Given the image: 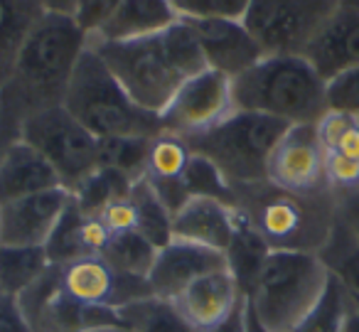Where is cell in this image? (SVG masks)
Segmentation results:
<instances>
[{
  "label": "cell",
  "instance_id": "obj_28",
  "mask_svg": "<svg viewBox=\"0 0 359 332\" xmlns=\"http://www.w3.org/2000/svg\"><path fill=\"white\" fill-rule=\"evenodd\" d=\"M101 258H104L116 273H123V276H133V278H145V281H148L150 271H153V266H155V258H158V246L150 244L148 239L138 232L111 234Z\"/></svg>",
  "mask_w": 359,
  "mask_h": 332
},
{
  "label": "cell",
  "instance_id": "obj_31",
  "mask_svg": "<svg viewBox=\"0 0 359 332\" xmlns=\"http://www.w3.org/2000/svg\"><path fill=\"white\" fill-rule=\"evenodd\" d=\"M130 202L135 207V232L143 234L158 248H163L165 244L172 241V214L155 197L153 187H150L145 178H140L133 185Z\"/></svg>",
  "mask_w": 359,
  "mask_h": 332
},
{
  "label": "cell",
  "instance_id": "obj_20",
  "mask_svg": "<svg viewBox=\"0 0 359 332\" xmlns=\"http://www.w3.org/2000/svg\"><path fill=\"white\" fill-rule=\"evenodd\" d=\"M109 239L111 232L101 222V217L84 214L72 197L69 207L57 222L50 241L45 244V251L52 266H62V263L76 261L84 256H101Z\"/></svg>",
  "mask_w": 359,
  "mask_h": 332
},
{
  "label": "cell",
  "instance_id": "obj_25",
  "mask_svg": "<svg viewBox=\"0 0 359 332\" xmlns=\"http://www.w3.org/2000/svg\"><path fill=\"white\" fill-rule=\"evenodd\" d=\"M45 246H11L0 244V291L6 296H22L50 268Z\"/></svg>",
  "mask_w": 359,
  "mask_h": 332
},
{
  "label": "cell",
  "instance_id": "obj_33",
  "mask_svg": "<svg viewBox=\"0 0 359 332\" xmlns=\"http://www.w3.org/2000/svg\"><path fill=\"white\" fill-rule=\"evenodd\" d=\"M318 135L325 155L359 163V119L327 111L318 124Z\"/></svg>",
  "mask_w": 359,
  "mask_h": 332
},
{
  "label": "cell",
  "instance_id": "obj_37",
  "mask_svg": "<svg viewBox=\"0 0 359 332\" xmlns=\"http://www.w3.org/2000/svg\"><path fill=\"white\" fill-rule=\"evenodd\" d=\"M327 111L359 119V65L325 81Z\"/></svg>",
  "mask_w": 359,
  "mask_h": 332
},
{
  "label": "cell",
  "instance_id": "obj_8",
  "mask_svg": "<svg viewBox=\"0 0 359 332\" xmlns=\"http://www.w3.org/2000/svg\"><path fill=\"white\" fill-rule=\"evenodd\" d=\"M18 138L32 145L57 170L67 190H74L99 168V138L62 104L22 119L18 126Z\"/></svg>",
  "mask_w": 359,
  "mask_h": 332
},
{
  "label": "cell",
  "instance_id": "obj_19",
  "mask_svg": "<svg viewBox=\"0 0 359 332\" xmlns=\"http://www.w3.org/2000/svg\"><path fill=\"white\" fill-rule=\"evenodd\" d=\"M234 204L212 197H190L172 217V239L226 251L234 237Z\"/></svg>",
  "mask_w": 359,
  "mask_h": 332
},
{
  "label": "cell",
  "instance_id": "obj_26",
  "mask_svg": "<svg viewBox=\"0 0 359 332\" xmlns=\"http://www.w3.org/2000/svg\"><path fill=\"white\" fill-rule=\"evenodd\" d=\"M118 317L130 332H197L172 300L148 296L118 307Z\"/></svg>",
  "mask_w": 359,
  "mask_h": 332
},
{
  "label": "cell",
  "instance_id": "obj_48",
  "mask_svg": "<svg viewBox=\"0 0 359 332\" xmlns=\"http://www.w3.org/2000/svg\"><path fill=\"white\" fill-rule=\"evenodd\" d=\"M0 296H6V293H3V291H0Z\"/></svg>",
  "mask_w": 359,
  "mask_h": 332
},
{
  "label": "cell",
  "instance_id": "obj_12",
  "mask_svg": "<svg viewBox=\"0 0 359 332\" xmlns=\"http://www.w3.org/2000/svg\"><path fill=\"white\" fill-rule=\"evenodd\" d=\"M57 273L62 288L81 305H106L118 310L128 303L153 296L145 278L116 273L101 256H84L62 263L57 266Z\"/></svg>",
  "mask_w": 359,
  "mask_h": 332
},
{
  "label": "cell",
  "instance_id": "obj_5",
  "mask_svg": "<svg viewBox=\"0 0 359 332\" xmlns=\"http://www.w3.org/2000/svg\"><path fill=\"white\" fill-rule=\"evenodd\" d=\"M62 106L96 138H111V135L155 138L163 133L160 116L135 106L89 45L76 62Z\"/></svg>",
  "mask_w": 359,
  "mask_h": 332
},
{
  "label": "cell",
  "instance_id": "obj_35",
  "mask_svg": "<svg viewBox=\"0 0 359 332\" xmlns=\"http://www.w3.org/2000/svg\"><path fill=\"white\" fill-rule=\"evenodd\" d=\"M182 185L190 192V197H212L222 199L226 204H234L236 199V190L226 182L222 170L212 160L202 158L197 153H192L190 163L182 173Z\"/></svg>",
  "mask_w": 359,
  "mask_h": 332
},
{
  "label": "cell",
  "instance_id": "obj_14",
  "mask_svg": "<svg viewBox=\"0 0 359 332\" xmlns=\"http://www.w3.org/2000/svg\"><path fill=\"white\" fill-rule=\"evenodd\" d=\"M222 268H229L224 251L172 239L163 248H158V258H155L148 283L153 296L175 300L180 293L190 288L195 281H200L202 276L222 271Z\"/></svg>",
  "mask_w": 359,
  "mask_h": 332
},
{
  "label": "cell",
  "instance_id": "obj_3",
  "mask_svg": "<svg viewBox=\"0 0 359 332\" xmlns=\"http://www.w3.org/2000/svg\"><path fill=\"white\" fill-rule=\"evenodd\" d=\"M234 207L246 212L271 248L320 251L334 224V192L293 194L271 182L236 187Z\"/></svg>",
  "mask_w": 359,
  "mask_h": 332
},
{
  "label": "cell",
  "instance_id": "obj_7",
  "mask_svg": "<svg viewBox=\"0 0 359 332\" xmlns=\"http://www.w3.org/2000/svg\"><path fill=\"white\" fill-rule=\"evenodd\" d=\"M89 47L109 67L133 104L148 114H163L172 101L175 91L185 81L165 57L158 37L126 42L89 40Z\"/></svg>",
  "mask_w": 359,
  "mask_h": 332
},
{
  "label": "cell",
  "instance_id": "obj_13",
  "mask_svg": "<svg viewBox=\"0 0 359 332\" xmlns=\"http://www.w3.org/2000/svg\"><path fill=\"white\" fill-rule=\"evenodd\" d=\"M72 202V190L52 187L15 202L0 204V244L45 246Z\"/></svg>",
  "mask_w": 359,
  "mask_h": 332
},
{
  "label": "cell",
  "instance_id": "obj_2",
  "mask_svg": "<svg viewBox=\"0 0 359 332\" xmlns=\"http://www.w3.org/2000/svg\"><path fill=\"white\" fill-rule=\"evenodd\" d=\"M234 109L254 111L288 126L320 124L327 114L325 79L303 55H264L231 79Z\"/></svg>",
  "mask_w": 359,
  "mask_h": 332
},
{
  "label": "cell",
  "instance_id": "obj_29",
  "mask_svg": "<svg viewBox=\"0 0 359 332\" xmlns=\"http://www.w3.org/2000/svg\"><path fill=\"white\" fill-rule=\"evenodd\" d=\"M158 40H160V45H163L165 57H168L170 65L177 69V74L182 77V79H190V77L210 69L205 60V52H202V47H200V40H197V35H195V27H192V22L185 20V18H180L168 30L160 32Z\"/></svg>",
  "mask_w": 359,
  "mask_h": 332
},
{
  "label": "cell",
  "instance_id": "obj_17",
  "mask_svg": "<svg viewBox=\"0 0 359 332\" xmlns=\"http://www.w3.org/2000/svg\"><path fill=\"white\" fill-rule=\"evenodd\" d=\"M236 278L229 268L207 273L175 298V305L197 332H210L226 320L244 303Z\"/></svg>",
  "mask_w": 359,
  "mask_h": 332
},
{
  "label": "cell",
  "instance_id": "obj_42",
  "mask_svg": "<svg viewBox=\"0 0 359 332\" xmlns=\"http://www.w3.org/2000/svg\"><path fill=\"white\" fill-rule=\"evenodd\" d=\"M210 332H246V300L241 303L222 325H217L215 330H210Z\"/></svg>",
  "mask_w": 359,
  "mask_h": 332
},
{
  "label": "cell",
  "instance_id": "obj_46",
  "mask_svg": "<svg viewBox=\"0 0 359 332\" xmlns=\"http://www.w3.org/2000/svg\"><path fill=\"white\" fill-rule=\"evenodd\" d=\"M89 332H128V327H96V330Z\"/></svg>",
  "mask_w": 359,
  "mask_h": 332
},
{
  "label": "cell",
  "instance_id": "obj_18",
  "mask_svg": "<svg viewBox=\"0 0 359 332\" xmlns=\"http://www.w3.org/2000/svg\"><path fill=\"white\" fill-rule=\"evenodd\" d=\"M52 187H65L57 170L25 140L15 138L0 155V204Z\"/></svg>",
  "mask_w": 359,
  "mask_h": 332
},
{
  "label": "cell",
  "instance_id": "obj_6",
  "mask_svg": "<svg viewBox=\"0 0 359 332\" xmlns=\"http://www.w3.org/2000/svg\"><path fill=\"white\" fill-rule=\"evenodd\" d=\"M288 128L278 119L236 109L215 128L185 140L192 153L212 160L236 190L269 182V160Z\"/></svg>",
  "mask_w": 359,
  "mask_h": 332
},
{
  "label": "cell",
  "instance_id": "obj_1",
  "mask_svg": "<svg viewBox=\"0 0 359 332\" xmlns=\"http://www.w3.org/2000/svg\"><path fill=\"white\" fill-rule=\"evenodd\" d=\"M86 45L89 37L72 15L42 13L20 45L11 79L0 89V114L18 128L35 111L60 106Z\"/></svg>",
  "mask_w": 359,
  "mask_h": 332
},
{
  "label": "cell",
  "instance_id": "obj_23",
  "mask_svg": "<svg viewBox=\"0 0 359 332\" xmlns=\"http://www.w3.org/2000/svg\"><path fill=\"white\" fill-rule=\"evenodd\" d=\"M42 13L40 0H0V89L11 79L20 45Z\"/></svg>",
  "mask_w": 359,
  "mask_h": 332
},
{
  "label": "cell",
  "instance_id": "obj_10",
  "mask_svg": "<svg viewBox=\"0 0 359 332\" xmlns=\"http://www.w3.org/2000/svg\"><path fill=\"white\" fill-rule=\"evenodd\" d=\"M234 111L231 79L222 72L205 69L182 81L168 109L160 114V124L165 133L192 138L215 128Z\"/></svg>",
  "mask_w": 359,
  "mask_h": 332
},
{
  "label": "cell",
  "instance_id": "obj_22",
  "mask_svg": "<svg viewBox=\"0 0 359 332\" xmlns=\"http://www.w3.org/2000/svg\"><path fill=\"white\" fill-rule=\"evenodd\" d=\"M236 217H234V237H231V244L226 248V263H229L231 276L236 278L241 293L251 291L256 276H259L261 266H264L266 256L271 253L269 241L264 239V234L254 227L246 212H241L239 207H234Z\"/></svg>",
  "mask_w": 359,
  "mask_h": 332
},
{
  "label": "cell",
  "instance_id": "obj_9",
  "mask_svg": "<svg viewBox=\"0 0 359 332\" xmlns=\"http://www.w3.org/2000/svg\"><path fill=\"white\" fill-rule=\"evenodd\" d=\"M342 0H251L244 25L264 55H303Z\"/></svg>",
  "mask_w": 359,
  "mask_h": 332
},
{
  "label": "cell",
  "instance_id": "obj_40",
  "mask_svg": "<svg viewBox=\"0 0 359 332\" xmlns=\"http://www.w3.org/2000/svg\"><path fill=\"white\" fill-rule=\"evenodd\" d=\"M0 332H32L18 298L0 296Z\"/></svg>",
  "mask_w": 359,
  "mask_h": 332
},
{
  "label": "cell",
  "instance_id": "obj_30",
  "mask_svg": "<svg viewBox=\"0 0 359 332\" xmlns=\"http://www.w3.org/2000/svg\"><path fill=\"white\" fill-rule=\"evenodd\" d=\"M153 138L140 135H111L99 138V168H109L130 180L145 178Z\"/></svg>",
  "mask_w": 359,
  "mask_h": 332
},
{
  "label": "cell",
  "instance_id": "obj_27",
  "mask_svg": "<svg viewBox=\"0 0 359 332\" xmlns=\"http://www.w3.org/2000/svg\"><path fill=\"white\" fill-rule=\"evenodd\" d=\"M135 182H138V180L126 178V175L116 173V170L96 168L89 178H84L72 190V197H74L76 207L84 214L99 217L109 204L130 197V190H133Z\"/></svg>",
  "mask_w": 359,
  "mask_h": 332
},
{
  "label": "cell",
  "instance_id": "obj_11",
  "mask_svg": "<svg viewBox=\"0 0 359 332\" xmlns=\"http://www.w3.org/2000/svg\"><path fill=\"white\" fill-rule=\"evenodd\" d=\"M269 182L293 194L332 192L325 173V148L318 124L290 126L269 160Z\"/></svg>",
  "mask_w": 359,
  "mask_h": 332
},
{
  "label": "cell",
  "instance_id": "obj_44",
  "mask_svg": "<svg viewBox=\"0 0 359 332\" xmlns=\"http://www.w3.org/2000/svg\"><path fill=\"white\" fill-rule=\"evenodd\" d=\"M246 332H271V330H266V327L261 325L259 317L254 315V310H251L249 305H246Z\"/></svg>",
  "mask_w": 359,
  "mask_h": 332
},
{
  "label": "cell",
  "instance_id": "obj_24",
  "mask_svg": "<svg viewBox=\"0 0 359 332\" xmlns=\"http://www.w3.org/2000/svg\"><path fill=\"white\" fill-rule=\"evenodd\" d=\"M320 258L327 266L330 276L342 286L349 303L359 310V241L334 214L327 241L320 248Z\"/></svg>",
  "mask_w": 359,
  "mask_h": 332
},
{
  "label": "cell",
  "instance_id": "obj_47",
  "mask_svg": "<svg viewBox=\"0 0 359 332\" xmlns=\"http://www.w3.org/2000/svg\"><path fill=\"white\" fill-rule=\"evenodd\" d=\"M347 3H352V6H357V8H359V0H347Z\"/></svg>",
  "mask_w": 359,
  "mask_h": 332
},
{
  "label": "cell",
  "instance_id": "obj_34",
  "mask_svg": "<svg viewBox=\"0 0 359 332\" xmlns=\"http://www.w3.org/2000/svg\"><path fill=\"white\" fill-rule=\"evenodd\" d=\"M190 158H192V150H190V145H187V140L163 131V133L155 135L153 143H150L145 178H158V180L182 178Z\"/></svg>",
  "mask_w": 359,
  "mask_h": 332
},
{
  "label": "cell",
  "instance_id": "obj_32",
  "mask_svg": "<svg viewBox=\"0 0 359 332\" xmlns=\"http://www.w3.org/2000/svg\"><path fill=\"white\" fill-rule=\"evenodd\" d=\"M349 310H352V303H349L347 293L330 276V283L323 296H320V300L293 327V332H342Z\"/></svg>",
  "mask_w": 359,
  "mask_h": 332
},
{
  "label": "cell",
  "instance_id": "obj_21",
  "mask_svg": "<svg viewBox=\"0 0 359 332\" xmlns=\"http://www.w3.org/2000/svg\"><path fill=\"white\" fill-rule=\"evenodd\" d=\"M177 20L180 15L172 0H121V6L99 30V35L89 37V40H145V37H158Z\"/></svg>",
  "mask_w": 359,
  "mask_h": 332
},
{
  "label": "cell",
  "instance_id": "obj_4",
  "mask_svg": "<svg viewBox=\"0 0 359 332\" xmlns=\"http://www.w3.org/2000/svg\"><path fill=\"white\" fill-rule=\"evenodd\" d=\"M330 283V271L318 251L271 248L246 293V305L271 332H293L313 310Z\"/></svg>",
  "mask_w": 359,
  "mask_h": 332
},
{
  "label": "cell",
  "instance_id": "obj_45",
  "mask_svg": "<svg viewBox=\"0 0 359 332\" xmlns=\"http://www.w3.org/2000/svg\"><path fill=\"white\" fill-rule=\"evenodd\" d=\"M342 332H359V310L354 305H352V310H349L347 322H344V330Z\"/></svg>",
  "mask_w": 359,
  "mask_h": 332
},
{
  "label": "cell",
  "instance_id": "obj_16",
  "mask_svg": "<svg viewBox=\"0 0 359 332\" xmlns=\"http://www.w3.org/2000/svg\"><path fill=\"white\" fill-rule=\"evenodd\" d=\"M187 20V18H185ZM205 52L207 67L236 79L264 57L244 20H190Z\"/></svg>",
  "mask_w": 359,
  "mask_h": 332
},
{
  "label": "cell",
  "instance_id": "obj_39",
  "mask_svg": "<svg viewBox=\"0 0 359 332\" xmlns=\"http://www.w3.org/2000/svg\"><path fill=\"white\" fill-rule=\"evenodd\" d=\"M99 217L111 234L135 232V207H133V202H130V197L109 204Z\"/></svg>",
  "mask_w": 359,
  "mask_h": 332
},
{
  "label": "cell",
  "instance_id": "obj_43",
  "mask_svg": "<svg viewBox=\"0 0 359 332\" xmlns=\"http://www.w3.org/2000/svg\"><path fill=\"white\" fill-rule=\"evenodd\" d=\"M40 6L45 13H60V15H72L74 0H40Z\"/></svg>",
  "mask_w": 359,
  "mask_h": 332
},
{
  "label": "cell",
  "instance_id": "obj_36",
  "mask_svg": "<svg viewBox=\"0 0 359 332\" xmlns=\"http://www.w3.org/2000/svg\"><path fill=\"white\" fill-rule=\"evenodd\" d=\"M172 6L187 20H244L251 0H172Z\"/></svg>",
  "mask_w": 359,
  "mask_h": 332
},
{
  "label": "cell",
  "instance_id": "obj_49",
  "mask_svg": "<svg viewBox=\"0 0 359 332\" xmlns=\"http://www.w3.org/2000/svg\"><path fill=\"white\" fill-rule=\"evenodd\" d=\"M128 332H130V330H128Z\"/></svg>",
  "mask_w": 359,
  "mask_h": 332
},
{
  "label": "cell",
  "instance_id": "obj_38",
  "mask_svg": "<svg viewBox=\"0 0 359 332\" xmlns=\"http://www.w3.org/2000/svg\"><path fill=\"white\" fill-rule=\"evenodd\" d=\"M118 6L121 0H74L72 18L84 30L86 37H94L99 35V30L109 22V18L114 15Z\"/></svg>",
  "mask_w": 359,
  "mask_h": 332
},
{
  "label": "cell",
  "instance_id": "obj_41",
  "mask_svg": "<svg viewBox=\"0 0 359 332\" xmlns=\"http://www.w3.org/2000/svg\"><path fill=\"white\" fill-rule=\"evenodd\" d=\"M337 197V219L344 224V227L352 232V237L359 241V190L354 192H342L334 194Z\"/></svg>",
  "mask_w": 359,
  "mask_h": 332
},
{
  "label": "cell",
  "instance_id": "obj_15",
  "mask_svg": "<svg viewBox=\"0 0 359 332\" xmlns=\"http://www.w3.org/2000/svg\"><path fill=\"white\" fill-rule=\"evenodd\" d=\"M313 69L330 81L332 77L359 65V8L342 0L323 30L303 52Z\"/></svg>",
  "mask_w": 359,
  "mask_h": 332
}]
</instances>
